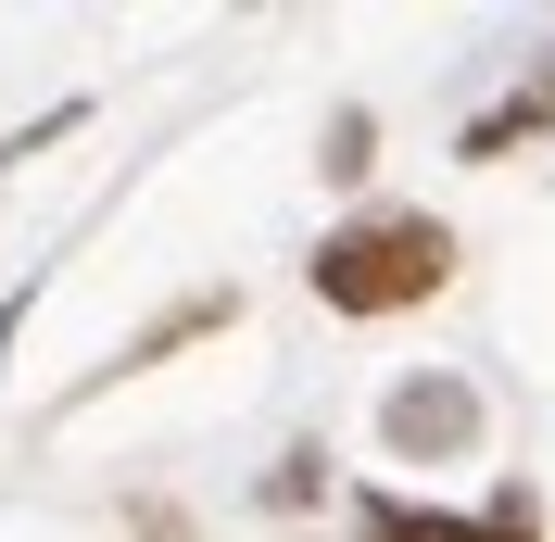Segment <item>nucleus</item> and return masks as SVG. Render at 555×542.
<instances>
[{
    "label": "nucleus",
    "instance_id": "1",
    "mask_svg": "<svg viewBox=\"0 0 555 542\" xmlns=\"http://www.w3.org/2000/svg\"><path fill=\"white\" fill-rule=\"evenodd\" d=\"M304 278L328 315H404L454 278V228L442 215H353V228H328V253Z\"/></svg>",
    "mask_w": 555,
    "mask_h": 542
},
{
    "label": "nucleus",
    "instance_id": "2",
    "mask_svg": "<svg viewBox=\"0 0 555 542\" xmlns=\"http://www.w3.org/2000/svg\"><path fill=\"white\" fill-rule=\"evenodd\" d=\"M379 441L391 454H467V441H480V391H467V378H404L379 404Z\"/></svg>",
    "mask_w": 555,
    "mask_h": 542
},
{
    "label": "nucleus",
    "instance_id": "3",
    "mask_svg": "<svg viewBox=\"0 0 555 542\" xmlns=\"http://www.w3.org/2000/svg\"><path fill=\"white\" fill-rule=\"evenodd\" d=\"M518 139H555V51H543V64H530L518 89H505V102L480 114V127H467V165H505Z\"/></svg>",
    "mask_w": 555,
    "mask_h": 542
},
{
    "label": "nucleus",
    "instance_id": "4",
    "mask_svg": "<svg viewBox=\"0 0 555 542\" xmlns=\"http://www.w3.org/2000/svg\"><path fill=\"white\" fill-rule=\"evenodd\" d=\"M228 315H241V291H190V304H177V315H152V328L127 340V366H165L177 340H203V328H228Z\"/></svg>",
    "mask_w": 555,
    "mask_h": 542
},
{
    "label": "nucleus",
    "instance_id": "5",
    "mask_svg": "<svg viewBox=\"0 0 555 542\" xmlns=\"http://www.w3.org/2000/svg\"><path fill=\"white\" fill-rule=\"evenodd\" d=\"M366 542H480V517H442V505H366Z\"/></svg>",
    "mask_w": 555,
    "mask_h": 542
},
{
    "label": "nucleus",
    "instance_id": "6",
    "mask_svg": "<svg viewBox=\"0 0 555 542\" xmlns=\"http://www.w3.org/2000/svg\"><path fill=\"white\" fill-rule=\"evenodd\" d=\"M315 165H328V177H366V165H379V127H366V114H328V152H315Z\"/></svg>",
    "mask_w": 555,
    "mask_h": 542
},
{
    "label": "nucleus",
    "instance_id": "7",
    "mask_svg": "<svg viewBox=\"0 0 555 542\" xmlns=\"http://www.w3.org/2000/svg\"><path fill=\"white\" fill-rule=\"evenodd\" d=\"M480 542H543V505H530L518 479H505V492H492V505H480Z\"/></svg>",
    "mask_w": 555,
    "mask_h": 542
},
{
    "label": "nucleus",
    "instance_id": "8",
    "mask_svg": "<svg viewBox=\"0 0 555 542\" xmlns=\"http://www.w3.org/2000/svg\"><path fill=\"white\" fill-rule=\"evenodd\" d=\"M13 328H26V291H13V304H0V353H13Z\"/></svg>",
    "mask_w": 555,
    "mask_h": 542
},
{
    "label": "nucleus",
    "instance_id": "9",
    "mask_svg": "<svg viewBox=\"0 0 555 542\" xmlns=\"http://www.w3.org/2000/svg\"><path fill=\"white\" fill-rule=\"evenodd\" d=\"M139 542H190V530H177V517H139Z\"/></svg>",
    "mask_w": 555,
    "mask_h": 542
}]
</instances>
